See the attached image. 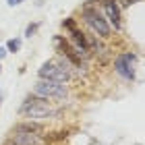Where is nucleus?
Masks as SVG:
<instances>
[{"instance_id":"1","label":"nucleus","mask_w":145,"mask_h":145,"mask_svg":"<svg viewBox=\"0 0 145 145\" xmlns=\"http://www.w3.org/2000/svg\"><path fill=\"white\" fill-rule=\"evenodd\" d=\"M81 17H83V21L91 27V31L95 33V37H100V39H110L112 37V27L108 25L106 19H104V15L97 10V6L89 4V2H83L81 4Z\"/></svg>"},{"instance_id":"2","label":"nucleus","mask_w":145,"mask_h":145,"mask_svg":"<svg viewBox=\"0 0 145 145\" xmlns=\"http://www.w3.org/2000/svg\"><path fill=\"white\" fill-rule=\"evenodd\" d=\"M33 93L42 95L46 100H64L69 95V85L67 83H56V81H44L37 79L33 83Z\"/></svg>"},{"instance_id":"3","label":"nucleus","mask_w":145,"mask_h":145,"mask_svg":"<svg viewBox=\"0 0 145 145\" xmlns=\"http://www.w3.org/2000/svg\"><path fill=\"white\" fill-rule=\"evenodd\" d=\"M37 79L56 81V83H69L72 79V72L67 71V69H60L54 60H46V62H42V67L37 69Z\"/></svg>"},{"instance_id":"4","label":"nucleus","mask_w":145,"mask_h":145,"mask_svg":"<svg viewBox=\"0 0 145 145\" xmlns=\"http://www.w3.org/2000/svg\"><path fill=\"white\" fill-rule=\"evenodd\" d=\"M135 60L137 56L133 52H122L114 58V72L118 77H122L124 81H135Z\"/></svg>"},{"instance_id":"5","label":"nucleus","mask_w":145,"mask_h":145,"mask_svg":"<svg viewBox=\"0 0 145 145\" xmlns=\"http://www.w3.org/2000/svg\"><path fill=\"white\" fill-rule=\"evenodd\" d=\"M102 8H104V19L108 21V25L112 27V31H120L122 29V10L118 6L116 0H100Z\"/></svg>"},{"instance_id":"6","label":"nucleus","mask_w":145,"mask_h":145,"mask_svg":"<svg viewBox=\"0 0 145 145\" xmlns=\"http://www.w3.org/2000/svg\"><path fill=\"white\" fill-rule=\"evenodd\" d=\"M44 133V122L37 120H19L10 129V135H39Z\"/></svg>"},{"instance_id":"7","label":"nucleus","mask_w":145,"mask_h":145,"mask_svg":"<svg viewBox=\"0 0 145 145\" xmlns=\"http://www.w3.org/2000/svg\"><path fill=\"white\" fill-rule=\"evenodd\" d=\"M19 114H21V116H27V120H37V122H42V120H48V118H54V116H58V110H54V108H42V106H37V108L19 110Z\"/></svg>"},{"instance_id":"8","label":"nucleus","mask_w":145,"mask_h":145,"mask_svg":"<svg viewBox=\"0 0 145 145\" xmlns=\"http://www.w3.org/2000/svg\"><path fill=\"white\" fill-rule=\"evenodd\" d=\"M46 139L39 135H10L4 145H44Z\"/></svg>"},{"instance_id":"9","label":"nucleus","mask_w":145,"mask_h":145,"mask_svg":"<svg viewBox=\"0 0 145 145\" xmlns=\"http://www.w3.org/2000/svg\"><path fill=\"white\" fill-rule=\"evenodd\" d=\"M37 106H42V108H50V100H46V97H42V95H35L33 91H31V93H27V95L23 97V104H21V108H19V110L37 108Z\"/></svg>"},{"instance_id":"10","label":"nucleus","mask_w":145,"mask_h":145,"mask_svg":"<svg viewBox=\"0 0 145 145\" xmlns=\"http://www.w3.org/2000/svg\"><path fill=\"white\" fill-rule=\"evenodd\" d=\"M4 48H6V52H8V54H10V52H19V50H21V39H19V37L8 39Z\"/></svg>"},{"instance_id":"11","label":"nucleus","mask_w":145,"mask_h":145,"mask_svg":"<svg viewBox=\"0 0 145 145\" xmlns=\"http://www.w3.org/2000/svg\"><path fill=\"white\" fill-rule=\"evenodd\" d=\"M37 29H39V23L35 21V23H29L27 27H25V37H33L35 33H37Z\"/></svg>"},{"instance_id":"12","label":"nucleus","mask_w":145,"mask_h":145,"mask_svg":"<svg viewBox=\"0 0 145 145\" xmlns=\"http://www.w3.org/2000/svg\"><path fill=\"white\" fill-rule=\"evenodd\" d=\"M62 29H64V33H67V31L69 29H72V27H77V21H75V19H72V17H67V19H62Z\"/></svg>"},{"instance_id":"13","label":"nucleus","mask_w":145,"mask_h":145,"mask_svg":"<svg viewBox=\"0 0 145 145\" xmlns=\"http://www.w3.org/2000/svg\"><path fill=\"white\" fill-rule=\"evenodd\" d=\"M21 2H25V0H6V4H8V6H19Z\"/></svg>"},{"instance_id":"14","label":"nucleus","mask_w":145,"mask_h":145,"mask_svg":"<svg viewBox=\"0 0 145 145\" xmlns=\"http://www.w3.org/2000/svg\"><path fill=\"white\" fill-rule=\"evenodd\" d=\"M6 54H8V52H6V48H4V46H0V60H2Z\"/></svg>"},{"instance_id":"15","label":"nucleus","mask_w":145,"mask_h":145,"mask_svg":"<svg viewBox=\"0 0 145 145\" xmlns=\"http://www.w3.org/2000/svg\"><path fill=\"white\" fill-rule=\"evenodd\" d=\"M0 106H2V93H0Z\"/></svg>"},{"instance_id":"16","label":"nucleus","mask_w":145,"mask_h":145,"mask_svg":"<svg viewBox=\"0 0 145 145\" xmlns=\"http://www.w3.org/2000/svg\"><path fill=\"white\" fill-rule=\"evenodd\" d=\"M0 71H2V64H0Z\"/></svg>"}]
</instances>
